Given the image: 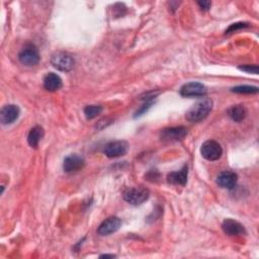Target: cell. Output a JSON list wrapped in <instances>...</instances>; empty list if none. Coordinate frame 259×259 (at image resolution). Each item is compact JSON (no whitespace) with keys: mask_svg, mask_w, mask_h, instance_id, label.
Masks as SVG:
<instances>
[{"mask_svg":"<svg viewBox=\"0 0 259 259\" xmlns=\"http://www.w3.org/2000/svg\"><path fill=\"white\" fill-rule=\"evenodd\" d=\"M212 102L210 98H202L196 102L186 112V118L188 122H198L204 120L212 112Z\"/></svg>","mask_w":259,"mask_h":259,"instance_id":"1","label":"cell"},{"mask_svg":"<svg viewBox=\"0 0 259 259\" xmlns=\"http://www.w3.org/2000/svg\"><path fill=\"white\" fill-rule=\"evenodd\" d=\"M124 200L133 206H140L144 204L150 196V192L144 188H131L124 190Z\"/></svg>","mask_w":259,"mask_h":259,"instance_id":"2","label":"cell"},{"mask_svg":"<svg viewBox=\"0 0 259 259\" xmlns=\"http://www.w3.org/2000/svg\"><path fill=\"white\" fill-rule=\"evenodd\" d=\"M200 154L204 159L208 161H216L222 157L223 149L218 142L214 140H208L202 145Z\"/></svg>","mask_w":259,"mask_h":259,"instance_id":"3","label":"cell"},{"mask_svg":"<svg viewBox=\"0 0 259 259\" xmlns=\"http://www.w3.org/2000/svg\"><path fill=\"white\" fill-rule=\"evenodd\" d=\"M51 64L57 70H60L63 72H68L73 69L75 62H74V59L70 55L63 53V52H58L52 56Z\"/></svg>","mask_w":259,"mask_h":259,"instance_id":"4","label":"cell"},{"mask_svg":"<svg viewBox=\"0 0 259 259\" xmlns=\"http://www.w3.org/2000/svg\"><path fill=\"white\" fill-rule=\"evenodd\" d=\"M188 135V128L184 126H174L164 128L160 133V138L164 142L182 141Z\"/></svg>","mask_w":259,"mask_h":259,"instance_id":"5","label":"cell"},{"mask_svg":"<svg viewBox=\"0 0 259 259\" xmlns=\"http://www.w3.org/2000/svg\"><path fill=\"white\" fill-rule=\"evenodd\" d=\"M206 88L200 82H188L184 84L180 90V94L184 98H200L206 94Z\"/></svg>","mask_w":259,"mask_h":259,"instance_id":"6","label":"cell"},{"mask_svg":"<svg viewBox=\"0 0 259 259\" xmlns=\"http://www.w3.org/2000/svg\"><path fill=\"white\" fill-rule=\"evenodd\" d=\"M18 59L26 66H34L40 62V54L34 45H28L20 51Z\"/></svg>","mask_w":259,"mask_h":259,"instance_id":"7","label":"cell"},{"mask_svg":"<svg viewBox=\"0 0 259 259\" xmlns=\"http://www.w3.org/2000/svg\"><path fill=\"white\" fill-rule=\"evenodd\" d=\"M128 150V144L126 141H112L106 145L104 154L108 158H118L126 154Z\"/></svg>","mask_w":259,"mask_h":259,"instance_id":"8","label":"cell"},{"mask_svg":"<svg viewBox=\"0 0 259 259\" xmlns=\"http://www.w3.org/2000/svg\"><path fill=\"white\" fill-rule=\"evenodd\" d=\"M85 165V160L82 156L77 154H71L64 159L63 169L67 174H74L81 170Z\"/></svg>","mask_w":259,"mask_h":259,"instance_id":"9","label":"cell"},{"mask_svg":"<svg viewBox=\"0 0 259 259\" xmlns=\"http://www.w3.org/2000/svg\"><path fill=\"white\" fill-rule=\"evenodd\" d=\"M20 114V110L16 104H8L0 112V122L4 124H14Z\"/></svg>","mask_w":259,"mask_h":259,"instance_id":"10","label":"cell"},{"mask_svg":"<svg viewBox=\"0 0 259 259\" xmlns=\"http://www.w3.org/2000/svg\"><path fill=\"white\" fill-rule=\"evenodd\" d=\"M122 226V221L118 217H110L104 221L98 229V233L100 236H108L116 233Z\"/></svg>","mask_w":259,"mask_h":259,"instance_id":"11","label":"cell"},{"mask_svg":"<svg viewBox=\"0 0 259 259\" xmlns=\"http://www.w3.org/2000/svg\"><path fill=\"white\" fill-rule=\"evenodd\" d=\"M238 180V176L235 172L223 171L217 178V184L222 188L232 190L235 188Z\"/></svg>","mask_w":259,"mask_h":259,"instance_id":"12","label":"cell"},{"mask_svg":"<svg viewBox=\"0 0 259 259\" xmlns=\"http://www.w3.org/2000/svg\"><path fill=\"white\" fill-rule=\"evenodd\" d=\"M222 229L225 234L229 236H241L246 234V230L244 226L232 219H227L222 224Z\"/></svg>","mask_w":259,"mask_h":259,"instance_id":"13","label":"cell"},{"mask_svg":"<svg viewBox=\"0 0 259 259\" xmlns=\"http://www.w3.org/2000/svg\"><path fill=\"white\" fill-rule=\"evenodd\" d=\"M188 166H184V168L180 171L171 172L167 176V182L171 184H178V186H186L188 182Z\"/></svg>","mask_w":259,"mask_h":259,"instance_id":"14","label":"cell"},{"mask_svg":"<svg viewBox=\"0 0 259 259\" xmlns=\"http://www.w3.org/2000/svg\"><path fill=\"white\" fill-rule=\"evenodd\" d=\"M63 86L62 79L55 73H48L44 78V88L51 92L59 90Z\"/></svg>","mask_w":259,"mask_h":259,"instance_id":"15","label":"cell"},{"mask_svg":"<svg viewBox=\"0 0 259 259\" xmlns=\"http://www.w3.org/2000/svg\"><path fill=\"white\" fill-rule=\"evenodd\" d=\"M44 137V130H42V126H34L28 136V145L32 148H36L40 142V140Z\"/></svg>","mask_w":259,"mask_h":259,"instance_id":"16","label":"cell"},{"mask_svg":"<svg viewBox=\"0 0 259 259\" xmlns=\"http://www.w3.org/2000/svg\"><path fill=\"white\" fill-rule=\"evenodd\" d=\"M247 108L242 106V104H238V106H232L229 110H228V114L229 116L236 122H240L243 120H245V118L247 116Z\"/></svg>","mask_w":259,"mask_h":259,"instance_id":"17","label":"cell"},{"mask_svg":"<svg viewBox=\"0 0 259 259\" xmlns=\"http://www.w3.org/2000/svg\"><path fill=\"white\" fill-rule=\"evenodd\" d=\"M231 92L235 94H254L258 92V88H256V86H250V85H239V86H236V88H233Z\"/></svg>","mask_w":259,"mask_h":259,"instance_id":"18","label":"cell"},{"mask_svg":"<svg viewBox=\"0 0 259 259\" xmlns=\"http://www.w3.org/2000/svg\"><path fill=\"white\" fill-rule=\"evenodd\" d=\"M102 108L100 106H88L84 108V114L88 120H92L102 114Z\"/></svg>","mask_w":259,"mask_h":259,"instance_id":"19","label":"cell"},{"mask_svg":"<svg viewBox=\"0 0 259 259\" xmlns=\"http://www.w3.org/2000/svg\"><path fill=\"white\" fill-rule=\"evenodd\" d=\"M249 26V24L247 22H237V24H233L229 26V28L226 30V34H231V32H237L238 30H241V28H247Z\"/></svg>","mask_w":259,"mask_h":259,"instance_id":"20","label":"cell"},{"mask_svg":"<svg viewBox=\"0 0 259 259\" xmlns=\"http://www.w3.org/2000/svg\"><path fill=\"white\" fill-rule=\"evenodd\" d=\"M239 70L241 71H244L246 73H249V74H258V66L257 65H245V66H240L239 67Z\"/></svg>","mask_w":259,"mask_h":259,"instance_id":"21","label":"cell"},{"mask_svg":"<svg viewBox=\"0 0 259 259\" xmlns=\"http://www.w3.org/2000/svg\"><path fill=\"white\" fill-rule=\"evenodd\" d=\"M152 104H153V102H147L146 104H144L142 106V108H141L139 110H137V112H136V114H135V118L140 116L146 114V112L152 106Z\"/></svg>","mask_w":259,"mask_h":259,"instance_id":"22","label":"cell"},{"mask_svg":"<svg viewBox=\"0 0 259 259\" xmlns=\"http://www.w3.org/2000/svg\"><path fill=\"white\" fill-rule=\"evenodd\" d=\"M198 4L200 6V8L202 10H208L210 6H212V2H198Z\"/></svg>","mask_w":259,"mask_h":259,"instance_id":"23","label":"cell"},{"mask_svg":"<svg viewBox=\"0 0 259 259\" xmlns=\"http://www.w3.org/2000/svg\"><path fill=\"white\" fill-rule=\"evenodd\" d=\"M100 257H114V255H102Z\"/></svg>","mask_w":259,"mask_h":259,"instance_id":"24","label":"cell"}]
</instances>
